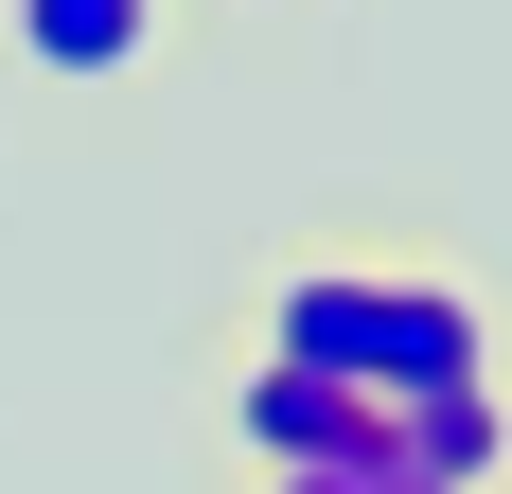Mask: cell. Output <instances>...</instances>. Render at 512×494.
<instances>
[{
  "instance_id": "1",
  "label": "cell",
  "mask_w": 512,
  "mask_h": 494,
  "mask_svg": "<svg viewBox=\"0 0 512 494\" xmlns=\"http://www.w3.org/2000/svg\"><path fill=\"white\" fill-rule=\"evenodd\" d=\"M495 389V318L424 265H371V406H460Z\"/></svg>"
},
{
  "instance_id": "2",
  "label": "cell",
  "mask_w": 512,
  "mask_h": 494,
  "mask_svg": "<svg viewBox=\"0 0 512 494\" xmlns=\"http://www.w3.org/2000/svg\"><path fill=\"white\" fill-rule=\"evenodd\" d=\"M230 442L265 459V477H354L371 442H389V406H354V389H318V371H230Z\"/></svg>"
},
{
  "instance_id": "3",
  "label": "cell",
  "mask_w": 512,
  "mask_h": 494,
  "mask_svg": "<svg viewBox=\"0 0 512 494\" xmlns=\"http://www.w3.org/2000/svg\"><path fill=\"white\" fill-rule=\"evenodd\" d=\"M265 371H318V389L371 406V265H301L265 300Z\"/></svg>"
},
{
  "instance_id": "4",
  "label": "cell",
  "mask_w": 512,
  "mask_h": 494,
  "mask_svg": "<svg viewBox=\"0 0 512 494\" xmlns=\"http://www.w3.org/2000/svg\"><path fill=\"white\" fill-rule=\"evenodd\" d=\"M371 459H389L407 494H495V477H512V406H495V389H460V406H389V442H371Z\"/></svg>"
},
{
  "instance_id": "5",
  "label": "cell",
  "mask_w": 512,
  "mask_h": 494,
  "mask_svg": "<svg viewBox=\"0 0 512 494\" xmlns=\"http://www.w3.org/2000/svg\"><path fill=\"white\" fill-rule=\"evenodd\" d=\"M18 53L71 71V89H106V71H142V53H159V0H18Z\"/></svg>"
},
{
  "instance_id": "6",
  "label": "cell",
  "mask_w": 512,
  "mask_h": 494,
  "mask_svg": "<svg viewBox=\"0 0 512 494\" xmlns=\"http://www.w3.org/2000/svg\"><path fill=\"white\" fill-rule=\"evenodd\" d=\"M265 494H371V477H265Z\"/></svg>"
},
{
  "instance_id": "7",
  "label": "cell",
  "mask_w": 512,
  "mask_h": 494,
  "mask_svg": "<svg viewBox=\"0 0 512 494\" xmlns=\"http://www.w3.org/2000/svg\"><path fill=\"white\" fill-rule=\"evenodd\" d=\"M495 494H512V477H495Z\"/></svg>"
}]
</instances>
